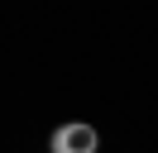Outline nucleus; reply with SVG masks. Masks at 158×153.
I'll list each match as a JSON object with an SVG mask.
<instances>
[{"instance_id":"obj_1","label":"nucleus","mask_w":158,"mask_h":153,"mask_svg":"<svg viewBox=\"0 0 158 153\" xmlns=\"http://www.w3.org/2000/svg\"><path fill=\"white\" fill-rule=\"evenodd\" d=\"M101 134L91 129V124H62V129H53V153H96Z\"/></svg>"}]
</instances>
